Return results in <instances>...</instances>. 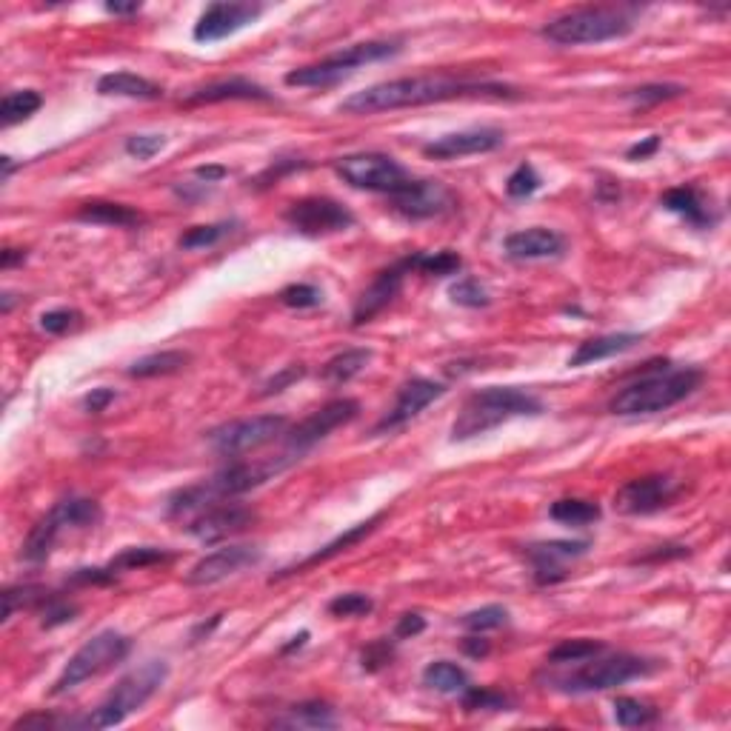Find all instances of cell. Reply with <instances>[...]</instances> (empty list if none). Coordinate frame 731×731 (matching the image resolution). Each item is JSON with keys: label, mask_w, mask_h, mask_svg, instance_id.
Returning a JSON list of instances; mask_svg holds the SVG:
<instances>
[{"label": "cell", "mask_w": 731, "mask_h": 731, "mask_svg": "<svg viewBox=\"0 0 731 731\" xmlns=\"http://www.w3.org/2000/svg\"><path fill=\"white\" fill-rule=\"evenodd\" d=\"M463 98H492V100H517L520 92L509 83L494 80H466L452 75H417V78H397L386 83H375L363 92H355L343 100L337 109L346 115H380L395 109H415L429 103Z\"/></svg>", "instance_id": "1"}, {"label": "cell", "mask_w": 731, "mask_h": 731, "mask_svg": "<svg viewBox=\"0 0 731 731\" xmlns=\"http://www.w3.org/2000/svg\"><path fill=\"white\" fill-rule=\"evenodd\" d=\"M543 415V400L517 386H486L469 397L452 423V440L463 443L472 437L486 435L514 417Z\"/></svg>", "instance_id": "2"}, {"label": "cell", "mask_w": 731, "mask_h": 731, "mask_svg": "<svg viewBox=\"0 0 731 731\" xmlns=\"http://www.w3.org/2000/svg\"><path fill=\"white\" fill-rule=\"evenodd\" d=\"M669 363H663L660 372H649L640 380H634L629 386H623L617 395L612 397L609 409L620 417H637V415H657L677 406L680 400L692 395L694 389H700L703 383V372L686 366V369H666Z\"/></svg>", "instance_id": "3"}, {"label": "cell", "mask_w": 731, "mask_h": 731, "mask_svg": "<svg viewBox=\"0 0 731 731\" xmlns=\"http://www.w3.org/2000/svg\"><path fill=\"white\" fill-rule=\"evenodd\" d=\"M634 18L617 6H586L574 9L540 29V35L554 46H589L632 35Z\"/></svg>", "instance_id": "4"}, {"label": "cell", "mask_w": 731, "mask_h": 731, "mask_svg": "<svg viewBox=\"0 0 731 731\" xmlns=\"http://www.w3.org/2000/svg\"><path fill=\"white\" fill-rule=\"evenodd\" d=\"M166 677H169V666L163 660L143 663L140 669L126 674L98 709H92L75 726H80V729H112V726H120L129 714H135L140 706H146L155 697V692L166 683Z\"/></svg>", "instance_id": "5"}, {"label": "cell", "mask_w": 731, "mask_h": 731, "mask_svg": "<svg viewBox=\"0 0 731 731\" xmlns=\"http://www.w3.org/2000/svg\"><path fill=\"white\" fill-rule=\"evenodd\" d=\"M600 654H594L589 660H580V666L569 674L549 677L552 689L563 694L609 692V689L626 686V683H632L637 677H646L657 669L654 660L637 657V654H609V657H600Z\"/></svg>", "instance_id": "6"}, {"label": "cell", "mask_w": 731, "mask_h": 731, "mask_svg": "<svg viewBox=\"0 0 731 731\" xmlns=\"http://www.w3.org/2000/svg\"><path fill=\"white\" fill-rule=\"evenodd\" d=\"M400 49L403 46L397 40H366V43L346 46V49H340L335 55L323 58L320 63L292 69L283 80H286V86H332L337 80L355 75L357 69L366 66V63L395 58V55H400Z\"/></svg>", "instance_id": "7"}, {"label": "cell", "mask_w": 731, "mask_h": 731, "mask_svg": "<svg viewBox=\"0 0 731 731\" xmlns=\"http://www.w3.org/2000/svg\"><path fill=\"white\" fill-rule=\"evenodd\" d=\"M129 652H132V640L126 634L115 632V629L98 632L69 657V663L63 666V672L52 686V694H66L83 686L86 680H95L103 672L115 669L120 660H126Z\"/></svg>", "instance_id": "8"}, {"label": "cell", "mask_w": 731, "mask_h": 731, "mask_svg": "<svg viewBox=\"0 0 731 731\" xmlns=\"http://www.w3.org/2000/svg\"><path fill=\"white\" fill-rule=\"evenodd\" d=\"M100 520V506L89 497H66L55 503V509L40 517L32 526V532L23 543V560L29 563H43L49 554L55 552V543L66 529H89Z\"/></svg>", "instance_id": "9"}, {"label": "cell", "mask_w": 731, "mask_h": 731, "mask_svg": "<svg viewBox=\"0 0 731 731\" xmlns=\"http://www.w3.org/2000/svg\"><path fill=\"white\" fill-rule=\"evenodd\" d=\"M335 175L343 183H349L352 189L377 192V195H389V198L412 183V175L395 158H389L383 152H355V155L337 158Z\"/></svg>", "instance_id": "10"}, {"label": "cell", "mask_w": 731, "mask_h": 731, "mask_svg": "<svg viewBox=\"0 0 731 731\" xmlns=\"http://www.w3.org/2000/svg\"><path fill=\"white\" fill-rule=\"evenodd\" d=\"M286 426H289V417L283 415L243 417V420H232V423H223L218 429H212L206 440L218 455L238 457L243 452H255L280 435H286Z\"/></svg>", "instance_id": "11"}, {"label": "cell", "mask_w": 731, "mask_h": 731, "mask_svg": "<svg viewBox=\"0 0 731 731\" xmlns=\"http://www.w3.org/2000/svg\"><path fill=\"white\" fill-rule=\"evenodd\" d=\"M283 220L289 223V229L303 235V238H326V235H337V232H346L355 215L332 198H300L295 200Z\"/></svg>", "instance_id": "12"}, {"label": "cell", "mask_w": 731, "mask_h": 731, "mask_svg": "<svg viewBox=\"0 0 731 731\" xmlns=\"http://www.w3.org/2000/svg\"><path fill=\"white\" fill-rule=\"evenodd\" d=\"M357 415H360V403L352 400V397L329 400L323 409L312 412L306 420H300L292 432H286V452L300 460V455H306L315 443H320L323 437L332 435V432L340 429V426L352 423Z\"/></svg>", "instance_id": "13"}, {"label": "cell", "mask_w": 731, "mask_h": 731, "mask_svg": "<svg viewBox=\"0 0 731 731\" xmlns=\"http://www.w3.org/2000/svg\"><path fill=\"white\" fill-rule=\"evenodd\" d=\"M680 494V483L669 475L634 477L614 494V506L623 514H654L672 506Z\"/></svg>", "instance_id": "14"}, {"label": "cell", "mask_w": 731, "mask_h": 731, "mask_svg": "<svg viewBox=\"0 0 731 731\" xmlns=\"http://www.w3.org/2000/svg\"><path fill=\"white\" fill-rule=\"evenodd\" d=\"M392 209H395L400 218L406 220H429L446 215L452 206H455V195L446 183L440 180H415L403 189L392 195Z\"/></svg>", "instance_id": "15"}, {"label": "cell", "mask_w": 731, "mask_h": 731, "mask_svg": "<svg viewBox=\"0 0 731 731\" xmlns=\"http://www.w3.org/2000/svg\"><path fill=\"white\" fill-rule=\"evenodd\" d=\"M257 520V514L249 506H240V503H218V506H209L206 512H200L198 517H192V523L186 526V532L192 534L195 540L212 546L220 543L232 534L246 532L252 523Z\"/></svg>", "instance_id": "16"}, {"label": "cell", "mask_w": 731, "mask_h": 731, "mask_svg": "<svg viewBox=\"0 0 731 731\" xmlns=\"http://www.w3.org/2000/svg\"><path fill=\"white\" fill-rule=\"evenodd\" d=\"M260 15H263L260 3H209L195 23L192 35L200 43H215V40L229 38L240 29H246Z\"/></svg>", "instance_id": "17"}, {"label": "cell", "mask_w": 731, "mask_h": 731, "mask_svg": "<svg viewBox=\"0 0 731 731\" xmlns=\"http://www.w3.org/2000/svg\"><path fill=\"white\" fill-rule=\"evenodd\" d=\"M443 395H446V386L437 383V380H429V377H412V380H406V383L397 389L395 406L380 417V423L375 426V435H383V432H392V429L406 426V423L415 420L429 403H435L437 397Z\"/></svg>", "instance_id": "18"}, {"label": "cell", "mask_w": 731, "mask_h": 731, "mask_svg": "<svg viewBox=\"0 0 731 731\" xmlns=\"http://www.w3.org/2000/svg\"><path fill=\"white\" fill-rule=\"evenodd\" d=\"M412 269H415V255L403 257V260L392 263L389 269H383V272L372 280V286L357 297L355 312H352V323H355V326H363V323L375 320V317L380 315L397 295H400L403 280H406V275H409Z\"/></svg>", "instance_id": "19"}, {"label": "cell", "mask_w": 731, "mask_h": 731, "mask_svg": "<svg viewBox=\"0 0 731 731\" xmlns=\"http://www.w3.org/2000/svg\"><path fill=\"white\" fill-rule=\"evenodd\" d=\"M506 143V132L494 129V126H477V129H466V132H452L443 138L432 140L423 146V155L435 160H457L469 158V155H486L494 152Z\"/></svg>", "instance_id": "20"}, {"label": "cell", "mask_w": 731, "mask_h": 731, "mask_svg": "<svg viewBox=\"0 0 731 731\" xmlns=\"http://www.w3.org/2000/svg\"><path fill=\"white\" fill-rule=\"evenodd\" d=\"M260 557H263V552L257 546H223L218 552L206 554L203 560H198L186 574V583L189 586H212V583H220V580L238 574L246 566L260 563Z\"/></svg>", "instance_id": "21"}, {"label": "cell", "mask_w": 731, "mask_h": 731, "mask_svg": "<svg viewBox=\"0 0 731 731\" xmlns=\"http://www.w3.org/2000/svg\"><path fill=\"white\" fill-rule=\"evenodd\" d=\"M589 552L586 540H552V543H532L526 557L532 560L534 580L540 586H554L566 580V563Z\"/></svg>", "instance_id": "22"}, {"label": "cell", "mask_w": 731, "mask_h": 731, "mask_svg": "<svg viewBox=\"0 0 731 731\" xmlns=\"http://www.w3.org/2000/svg\"><path fill=\"white\" fill-rule=\"evenodd\" d=\"M503 252L512 260H546V257H560L566 252V238L554 229H520L503 240Z\"/></svg>", "instance_id": "23"}, {"label": "cell", "mask_w": 731, "mask_h": 731, "mask_svg": "<svg viewBox=\"0 0 731 731\" xmlns=\"http://www.w3.org/2000/svg\"><path fill=\"white\" fill-rule=\"evenodd\" d=\"M386 520V512H377L372 514L369 520H363V523H357V526H352V529H346V532L340 534V537H335L332 543H326L323 549H317L315 554H309L306 560H300V563H295V566H289V569H283V572H277L272 580H280V577H289V574H303V572H309L312 566H317V563H326V560H332V557H337V554H343V552H349V549H355L357 543L360 540H366L369 534L375 532L377 526Z\"/></svg>", "instance_id": "24"}, {"label": "cell", "mask_w": 731, "mask_h": 731, "mask_svg": "<svg viewBox=\"0 0 731 731\" xmlns=\"http://www.w3.org/2000/svg\"><path fill=\"white\" fill-rule=\"evenodd\" d=\"M223 100H272V95L249 78H226L215 80V83H206L195 92L186 95L189 106H198V103H223Z\"/></svg>", "instance_id": "25"}, {"label": "cell", "mask_w": 731, "mask_h": 731, "mask_svg": "<svg viewBox=\"0 0 731 731\" xmlns=\"http://www.w3.org/2000/svg\"><path fill=\"white\" fill-rule=\"evenodd\" d=\"M663 209H669L674 215H680V218L686 220L689 226L694 229H709L717 223V215L712 212V206H706V200L700 195V189H694V186H677V189H669L663 198Z\"/></svg>", "instance_id": "26"}, {"label": "cell", "mask_w": 731, "mask_h": 731, "mask_svg": "<svg viewBox=\"0 0 731 731\" xmlns=\"http://www.w3.org/2000/svg\"><path fill=\"white\" fill-rule=\"evenodd\" d=\"M640 340H643V335H634V332H614V335H600L592 337V340H583L574 349V355L569 357V366L577 369V366H589V363L606 360V357L623 355V352L634 349Z\"/></svg>", "instance_id": "27"}, {"label": "cell", "mask_w": 731, "mask_h": 731, "mask_svg": "<svg viewBox=\"0 0 731 731\" xmlns=\"http://www.w3.org/2000/svg\"><path fill=\"white\" fill-rule=\"evenodd\" d=\"M98 95L106 98H132V100H160L163 89L149 78H140L135 72H109L98 78Z\"/></svg>", "instance_id": "28"}, {"label": "cell", "mask_w": 731, "mask_h": 731, "mask_svg": "<svg viewBox=\"0 0 731 731\" xmlns=\"http://www.w3.org/2000/svg\"><path fill=\"white\" fill-rule=\"evenodd\" d=\"M78 220L95 223V226H115V229H129L143 223V215L138 209L126 203H112V200H89L78 209Z\"/></svg>", "instance_id": "29"}, {"label": "cell", "mask_w": 731, "mask_h": 731, "mask_svg": "<svg viewBox=\"0 0 731 731\" xmlns=\"http://www.w3.org/2000/svg\"><path fill=\"white\" fill-rule=\"evenodd\" d=\"M423 683L440 694H463L472 686L469 672L463 666L452 663V660H435V663H429L423 669Z\"/></svg>", "instance_id": "30"}, {"label": "cell", "mask_w": 731, "mask_h": 731, "mask_svg": "<svg viewBox=\"0 0 731 731\" xmlns=\"http://www.w3.org/2000/svg\"><path fill=\"white\" fill-rule=\"evenodd\" d=\"M600 503L594 500H583V497H563V500H554L549 506V517L563 523V526H574V529H583V526H592L600 520Z\"/></svg>", "instance_id": "31"}, {"label": "cell", "mask_w": 731, "mask_h": 731, "mask_svg": "<svg viewBox=\"0 0 731 731\" xmlns=\"http://www.w3.org/2000/svg\"><path fill=\"white\" fill-rule=\"evenodd\" d=\"M372 363V349H346V352H340L335 355L326 366H323V380L326 383H332V386H343V383H349L352 377H357L366 366Z\"/></svg>", "instance_id": "32"}, {"label": "cell", "mask_w": 731, "mask_h": 731, "mask_svg": "<svg viewBox=\"0 0 731 731\" xmlns=\"http://www.w3.org/2000/svg\"><path fill=\"white\" fill-rule=\"evenodd\" d=\"M280 726H292V729H335L337 714L329 703L320 700H309V703H297L289 709V717L280 720Z\"/></svg>", "instance_id": "33"}, {"label": "cell", "mask_w": 731, "mask_h": 731, "mask_svg": "<svg viewBox=\"0 0 731 731\" xmlns=\"http://www.w3.org/2000/svg\"><path fill=\"white\" fill-rule=\"evenodd\" d=\"M189 352H158V355H146L135 360L129 366V377H138V380H146V377H163V375H175L180 369L189 366Z\"/></svg>", "instance_id": "34"}, {"label": "cell", "mask_w": 731, "mask_h": 731, "mask_svg": "<svg viewBox=\"0 0 731 731\" xmlns=\"http://www.w3.org/2000/svg\"><path fill=\"white\" fill-rule=\"evenodd\" d=\"M40 106H43V98H40L35 89L9 92V95L3 98V103H0V123H3V129L15 126V123H20V120L32 118Z\"/></svg>", "instance_id": "35"}, {"label": "cell", "mask_w": 731, "mask_h": 731, "mask_svg": "<svg viewBox=\"0 0 731 731\" xmlns=\"http://www.w3.org/2000/svg\"><path fill=\"white\" fill-rule=\"evenodd\" d=\"M166 560H172V554L163 552V549H155V546H129V549H123L118 557H112L109 569L115 574L135 572V569L160 566V563H166Z\"/></svg>", "instance_id": "36"}, {"label": "cell", "mask_w": 731, "mask_h": 731, "mask_svg": "<svg viewBox=\"0 0 731 731\" xmlns=\"http://www.w3.org/2000/svg\"><path fill=\"white\" fill-rule=\"evenodd\" d=\"M680 95H686V86H680V83H646V86L629 89L626 100L634 109H649V106L666 103V100L680 98Z\"/></svg>", "instance_id": "37"}, {"label": "cell", "mask_w": 731, "mask_h": 731, "mask_svg": "<svg viewBox=\"0 0 731 731\" xmlns=\"http://www.w3.org/2000/svg\"><path fill=\"white\" fill-rule=\"evenodd\" d=\"M415 269L423 272V275L449 277L463 269V257L457 252H449V249H443V252H417Z\"/></svg>", "instance_id": "38"}, {"label": "cell", "mask_w": 731, "mask_h": 731, "mask_svg": "<svg viewBox=\"0 0 731 731\" xmlns=\"http://www.w3.org/2000/svg\"><path fill=\"white\" fill-rule=\"evenodd\" d=\"M657 712L649 703H640L637 697H617L614 700V720L623 729H637V726H649Z\"/></svg>", "instance_id": "39"}, {"label": "cell", "mask_w": 731, "mask_h": 731, "mask_svg": "<svg viewBox=\"0 0 731 731\" xmlns=\"http://www.w3.org/2000/svg\"><path fill=\"white\" fill-rule=\"evenodd\" d=\"M600 652H606V646L597 643V640H563V643H557L552 652H549V663L552 666L580 663V660H589V657Z\"/></svg>", "instance_id": "40"}, {"label": "cell", "mask_w": 731, "mask_h": 731, "mask_svg": "<svg viewBox=\"0 0 731 731\" xmlns=\"http://www.w3.org/2000/svg\"><path fill=\"white\" fill-rule=\"evenodd\" d=\"M449 297H452V303L463 306V309H486L492 303L489 289L480 280H475V277H460L457 283H452L449 286Z\"/></svg>", "instance_id": "41"}, {"label": "cell", "mask_w": 731, "mask_h": 731, "mask_svg": "<svg viewBox=\"0 0 731 731\" xmlns=\"http://www.w3.org/2000/svg\"><path fill=\"white\" fill-rule=\"evenodd\" d=\"M46 597H49V592L40 589V586H9V589L3 592V623H9L18 609L43 606Z\"/></svg>", "instance_id": "42"}, {"label": "cell", "mask_w": 731, "mask_h": 731, "mask_svg": "<svg viewBox=\"0 0 731 731\" xmlns=\"http://www.w3.org/2000/svg\"><path fill=\"white\" fill-rule=\"evenodd\" d=\"M506 623H509V609H503V606H497V603L483 606V609H475V612H469L463 620H460V626L472 634L492 632V629H500V626H506Z\"/></svg>", "instance_id": "43"}, {"label": "cell", "mask_w": 731, "mask_h": 731, "mask_svg": "<svg viewBox=\"0 0 731 731\" xmlns=\"http://www.w3.org/2000/svg\"><path fill=\"white\" fill-rule=\"evenodd\" d=\"M232 232V223H209V226H192L189 232H183L178 240L180 249H206L215 246Z\"/></svg>", "instance_id": "44"}, {"label": "cell", "mask_w": 731, "mask_h": 731, "mask_svg": "<svg viewBox=\"0 0 731 731\" xmlns=\"http://www.w3.org/2000/svg\"><path fill=\"white\" fill-rule=\"evenodd\" d=\"M460 697H463V709H466V712H503V709L509 706V697L494 692V689H477V686H469Z\"/></svg>", "instance_id": "45"}, {"label": "cell", "mask_w": 731, "mask_h": 731, "mask_svg": "<svg viewBox=\"0 0 731 731\" xmlns=\"http://www.w3.org/2000/svg\"><path fill=\"white\" fill-rule=\"evenodd\" d=\"M540 186H543V180H540L532 163H520L506 180V195L509 198H532Z\"/></svg>", "instance_id": "46"}, {"label": "cell", "mask_w": 731, "mask_h": 731, "mask_svg": "<svg viewBox=\"0 0 731 731\" xmlns=\"http://www.w3.org/2000/svg\"><path fill=\"white\" fill-rule=\"evenodd\" d=\"M326 609H329L332 617H363V614H369L375 609V603H372V597H366V594L349 592L332 597Z\"/></svg>", "instance_id": "47"}, {"label": "cell", "mask_w": 731, "mask_h": 731, "mask_svg": "<svg viewBox=\"0 0 731 731\" xmlns=\"http://www.w3.org/2000/svg\"><path fill=\"white\" fill-rule=\"evenodd\" d=\"M78 617V606L69 603V600H60V597H46L43 600V612H40V626L43 629H55L63 623H72Z\"/></svg>", "instance_id": "48"}, {"label": "cell", "mask_w": 731, "mask_h": 731, "mask_svg": "<svg viewBox=\"0 0 731 731\" xmlns=\"http://www.w3.org/2000/svg\"><path fill=\"white\" fill-rule=\"evenodd\" d=\"M280 303L289 309H315L323 303V292L312 283H292L280 292Z\"/></svg>", "instance_id": "49"}, {"label": "cell", "mask_w": 731, "mask_h": 731, "mask_svg": "<svg viewBox=\"0 0 731 731\" xmlns=\"http://www.w3.org/2000/svg\"><path fill=\"white\" fill-rule=\"evenodd\" d=\"M80 320L78 309H52V312H43L40 315V329L49 332V335H66L69 329H75Z\"/></svg>", "instance_id": "50"}, {"label": "cell", "mask_w": 731, "mask_h": 731, "mask_svg": "<svg viewBox=\"0 0 731 731\" xmlns=\"http://www.w3.org/2000/svg\"><path fill=\"white\" fill-rule=\"evenodd\" d=\"M392 657H395V646L389 640H375L360 654V666H363V672H380L383 666L392 663Z\"/></svg>", "instance_id": "51"}, {"label": "cell", "mask_w": 731, "mask_h": 731, "mask_svg": "<svg viewBox=\"0 0 731 731\" xmlns=\"http://www.w3.org/2000/svg\"><path fill=\"white\" fill-rule=\"evenodd\" d=\"M163 149H166V138L163 135H132V138H126V155H132V158L138 160L155 158Z\"/></svg>", "instance_id": "52"}, {"label": "cell", "mask_w": 731, "mask_h": 731, "mask_svg": "<svg viewBox=\"0 0 731 731\" xmlns=\"http://www.w3.org/2000/svg\"><path fill=\"white\" fill-rule=\"evenodd\" d=\"M306 375V366H300V363H292V366H286L280 375H275L266 386H263V392H260V397H269V395H277V392H283L286 386H292L295 380H300V377Z\"/></svg>", "instance_id": "53"}, {"label": "cell", "mask_w": 731, "mask_h": 731, "mask_svg": "<svg viewBox=\"0 0 731 731\" xmlns=\"http://www.w3.org/2000/svg\"><path fill=\"white\" fill-rule=\"evenodd\" d=\"M109 403H115V389H106V386L92 389L89 395L83 397V409H86L89 415H100V412H106V406H109Z\"/></svg>", "instance_id": "54"}, {"label": "cell", "mask_w": 731, "mask_h": 731, "mask_svg": "<svg viewBox=\"0 0 731 731\" xmlns=\"http://www.w3.org/2000/svg\"><path fill=\"white\" fill-rule=\"evenodd\" d=\"M423 629H426V620H423L420 614H403V617L397 620L395 637L397 640H409V637H417Z\"/></svg>", "instance_id": "55"}, {"label": "cell", "mask_w": 731, "mask_h": 731, "mask_svg": "<svg viewBox=\"0 0 731 731\" xmlns=\"http://www.w3.org/2000/svg\"><path fill=\"white\" fill-rule=\"evenodd\" d=\"M657 149H660V135H652V138L640 140V143L629 146V149H626V158H629V160H646V158H652Z\"/></svg>", "instance_id": "56"}, {"label": "cell", "mask_w": 731, "mask_h": 731, "mask_svg": "<svg viewBox=\"0 0 731 731\" xmlns=\"http://www.w3.org/2000/svg\"><path fill=\"white\" fill-rule=\"evenodd\" d=\"M58 726V717H52V714H29V717H23V720H18L15 726H12V731H18V729H55Z\"/></svg>", "instance_id": "57"}, {"label": "cell", "mask_w": 731, "mask_h": 731, "mask_svg": "<svg viewBox=\"0 0 731 731\" xmlns=\"http://www.w3.org/2000/svg\"><path fill=\"white\" fill-rule=\"evenodd\" d=\"M303 166H306V160H277V169L272 166L266 175H260L257 183H260V186H266L269 180H280L283 175H286V172H295V169H303Z\"/></svg>", "instance_id": "58"}, {"label": "cell", "mask_w": 731, "mask_h": 731, "mask_svg": "<svg viewBox=\"0 0 731 731\" xmlns=\"http://www.w3.org/2000/svg\"><path fill=\"white\" fill-rule=\"evenodd\" d=\"M463 652L469 654V657H477V660H480V657H486V654L492 652V643L483 640L480 634H475V637H466V640H463Z\"/></svg>", "instance_id": "59"}, {"label": "cell", "mask_w": 731, "mask_h": 731, "mask_svg": "<svg viewBox=\"0 0 731 731\" xmlns=\"http://www.w3.org/2000/svg\"><path fill=\"white\" fill-rule=\"evenodd\" d=\"M195 175H198L200 180H206V183H218V180H223L229 175V169H226V166H198Z\"/></svg>", "instance_id": "60"}, {"label": "cell", "mask_w": 731, "mask_h": 731, "mask_svg": "<svg viewBox=\"0 0 731 731\" xmlns=\"http://www.w3.org/2000/svg\"><path fill=\"white\" fill-rule=\"evenodd\" d=\"M106 12L109 15H118V18H126V15H138L140 3H106Z\"/></svg>", "instance_id": "61"}, {"label": "cell", "mask_w": 731, "mask_h": 731, "mask_svg": "<svg viewBox=\"0 0 731 731\" xmlns=\"http://www.w3.org/2000/svg\"><path fill=\"white\" fill-rule=\"evenodd\" d=\"M23 260H26V252H23V249H3L0 266H3V269H12L15 263H23Z\"/></svg>", "instance_id": "62"}, {"label": "cell", "mask_w": 731, "mask_h": 731, "mask_svg": "<svg viewBox=\"0 0 731 731\" xmlns=\"http://www.w3.org/2000/svg\"><path fill=\"white\" fill-rule=\"evenodd\" d=\"M12 306H15V295H12V292H6V295H3V315H9V312H12Z\"/></svg>", "instance_id": "63"}]
</instances>
